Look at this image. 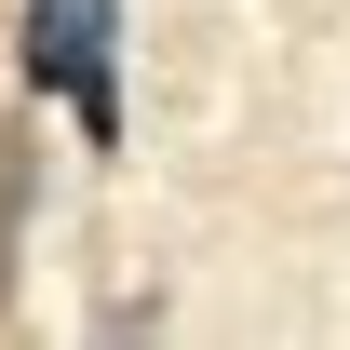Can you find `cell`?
<instances>
[{"label":"cell","mask_w":350,"mask_h":350,"mask_svg":"<svg viewBox=\"0 0 350 350\" xmlns=\"http://www.w3.org/2000/svg\"><path fill=\"white\" fill-rule=\"evenodd\" d=\"M14 54H27V94L81 122V148H122V0H27Z\"/></svg>","instance_id":"obj_1"},{"label":"cell","mask_w":350,"mask_h":350,"mask_svg":"<svg viewBox=\"0 0 350 350\" xmlns=\"http://www.w3.org/2000/svg\"><path fill=\"white\" fill-rule=\"evenodd\" d=\"M27 202H41V135L0 122V310H14V269H27Z\"/></svg>","instance_id":"obj_2"}]
</instances>
